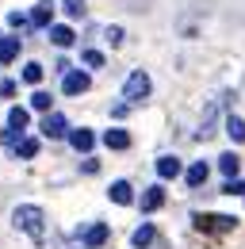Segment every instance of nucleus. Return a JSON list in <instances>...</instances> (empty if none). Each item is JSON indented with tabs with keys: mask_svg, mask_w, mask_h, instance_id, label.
Returning <instances> with one entry per match:
<instances>
[{
	"mask_svg": "<svg viewBox=\"0 0 245 249\" xmlns=\"http://www.w3.org/2000/svg\"><path fill=\"white\" fill-rule=\"evenodd\" d=\"M12 222H16V230H23L31 242H46V211L42 207H35V203H19L16 211H12Z\"/></svg>",
	"mask_w": 245,
	"mask_h": 249,
	"instance_id": "obj_1",
	"label": "nucleus"
},
{
	"mask_svg": "<svg viewBox=\"0 0 245 249\" xmlns=\"http://www.w3.org/2000/svg\"><path fill=\"white\" fill-rule=\"evenodd\" d=\"M150 73H142V69H134L130 77H126V85H122V96H126V104H142L146 96H150Z\"/></svg>",
	"mask_w": 245,
	"mask_h": 249,
	"instance_id": "obj_2",
	"label": "nucleus"
},
{
	"mask_svg": "<svg viewBox=\"0 0 245 249\" xmlns=\"http://www.w3.org/2000/svg\"><path fill=\"white\" fill-rule=\"evenodd\" d=\"M234 226H238L234 215H195V230H203V234H226Z\"/></svg>",
	"mask_w": 245,
	"mask_h": 249,
	"instance_id": "obj_3",
	"label": "nucleus"
},
{
	"mask_svg": "<svg viewBox=\"0 0 245 249\" xmlns=\"http://www.w3.org/2000/svg\"><path fill=\"white\" fill-rule=\"evenodd\" d=\"M42 138H69V123H65V115H58V111H46V119H42Z\"/></svg>",
	"mask_w": 245,
	"mask_h": 249,
	"instance_id": "obj_4",
	"label": "nucleus"
},
{
	"mask_svg": "<svg viewBox=\"0 0 245 249\" xmlns=\"http://www.w3.org/2000/svg\"><path fill=\"white\" fill-rule=\"evenodd\" d=\"M88 89H92V81H88V73H81V69H69L65 81H61V92L65 96H81V92H88Z\"/></svg>",
	"mask_w": 245,
	"mask_h": 249,
	"instance_id": "obj_5",
	"label": "nucleus"
},
{
	"mask_svg": "<svg viewBox=\"0 0 245 249\" xmlns=\"http://www.w3.org/2000/svg\"><path fill=\"white\" fill-rule=\"evenodd\" d=\"M69 142H73L77 154H88L92 146H96V134H92L88 126H77V130H69Z\"/></svg>",
	"mask_w": 245,
	"mask_h": 249,
	"instance_id": "obj_6",
	"label": "nucleus"
},
{
	"mask_svg": "<svg viewBox=\"0 0 245 249\" xmlns=\"http://www.w3.org/2000/svg\"><path fill=\"white\" fill-rule=\"evenodd\" d=\"M107 238H111V230H107L104 222H96V226H88V230H85V246H88V249L107 246Z\"/></svg>",
	"mask_w": 245,
	"mask_h": 249,
	"instance_id": "obj_7",
	"label": "nucleus"
},
{
	"mask_svg": "<svg viewBox=\"0 0 245 249\" xmlns=\"http://www.w3.org/2000/svg\"><path fill=\"white\" fill-rule=\"evenodd\" d=\"M153 242H157V230H153L150 222H142V226L130 234V246H134V249H150Z\"/></svg>",
	"mask_w": 245,
	"mask_h": 249,
	"instance_id": "obj_8",
	"label": "nucleus"
},
{
	"mask_svg": "<svg viewBox=\"0 0 245 249\" xmlns=\"http://www.w3.org/2000/svg\"><path fill=\"white\" fill-rule=\"evenodd\" d=\"M104 146H107V150H126V146H130V134H126L122 126H107V134H104Z\"/></svg>",
	"mask_w": 245,
	"mask_h": 249,
	"instance_id": "obj_9",
	"label": "nucleus"
},
{
	"mask_svg": "<svg viewBox=\"0 0 245 249\" xmlns=\"http://www.w3.org/2000/svg\"><path fill=\"white\" fill-rule=\"evenodd\" d=\"M107 196H111V203H119V207L134 203V192H130V184H126V180H115V184L107 188Z\"/></svg>",
	"mask_w": 245,
	"mask_h": 249,
	"instance_id": "obj_10",
	"label": "nucleus"
},
{
	"mask_svg": "<svg viewBox=\"0 0 245 249\" xmlns=\"http://www.w3.org/2000/svg\"><path fill=\"white\" fill-rule=\"evenodd\" d=\"M50 19H54V4H50V0L35 4V12H31V23H35V27H50Z\"/></svg>",
	"mask_w": 245,
	"mask_h": 249,
	"instance_id": "obj_11",
	"label": "nucleus"
},
{
	"mask_svg": "<svg viewBox=\"0 0 245 249\" xmlns=\"http://www.w3.org/2000/svg\"><path fill=\"white\" fill-rule=\"evenodd\" d=\"M157 177H161V180L180 177V161H176V157H157Z\"/></svg>",
	"mask_w": 245,
	"mask_h": 249,
	"instance_id": "obj_12",
	"label": "nucleus"
},
{
	"mask_svg": "<svg viewBox=\"0 0 245 249\" xmlns=\"http://www.w3.org/2000/svg\"><path fill=\"white\" fill-rule=\"evenodd\" d=\"M19 58V38L16 35H4L0 38V62H16Z\"/></svg>",
	"mask_w": 245,
	"mask_h": 249,
	"instance_id": "obj_13",
	"label": "nucleus"
},
{
	"mask_svg": "<svg viewBox=\"0 0 245 249\" xmlns=\"http://www.w3.org/2000/svg\"><path fill=\"white\" fill-rule=\"evenodd\" d=\"M165 203V188H146L142 192V211H157Z\"/></svg>",
	"mask_w": 245,
	"mask_h": 249,
	"instance_id": "obj_14",
	"label": "nucleus"
},
{
	"mask_svg": "<svg viewBox=\"0 0 245 249\" xmlns=\"http://www.w3.org/2000/svg\"><path fill=\"white\" fill-rule=\"evenodd\" d=\"M207 161H195L192 169H188V188H199V184H207Z\"/></svg>",
	"mask_w": 245,
	"mask_h": 249,
	"instance_id": "obj_15",
	"label": "nucleus"
},
{
	"mask_svg": "<svg viewBox=\"0 0 245 249\" xmlns=\"http://www.w3.org/2000/svg\"><path fill=\"white\" fill-rule=\"evenodd\" d=\"M50 42L54 46H73V27H65V23L50 27Z\"/></svg>",
	"mask_w": 245,
	"mask_h": 249,
	"instance_id": "obj_16",
	"label": "nucleus"
},
{
	"mask_svg": "<svg viewBox=\"0 0 245 249\" xmlns=\"http://www.w3.org/2000/svg\"><path fill=\"white\" fill-rule=\"evenodd\" d=\"M226 134H230L234 142H245V119H238V115H226Z\"/></svg>",
	"mask_w": 245,
	"mask_h": 249,
	"instance_id": "obj_17",
	"label": "nucleus"
},
{
	"mask_svg": "<svg viewBox=\"0 0 245 249\" xmlns=\"http://www.w3.org/2000/svg\"><path fill=\"white\" fill-rule=\"evenodd\" d=\"M27 107H12V111H8V126H16V130H27Z\"/></svg>",
	"mask_w": 245,
	"mask_h": 249,
	"instance_id": "obj_18",
	"label": "nucleus"
},
{
	"mask_svg": "<svg viewBox=\"0 0 245 249\" xmlns=\"http://www.w3.org/2000/svg\"><path fill=\"white\" fill-rule=\"evenodd\" d=\"M238 165H242V157H234V154H222V157H218V169H222L226 177H238Z\"/></svg>",
	"mask_w": 245,
	"mask_h": 249,
	"instance_id": "obj_19",
	"label": "nucleus"
},
{
	"mask_svg": "<svg viewBox=\"0 0 245 249\" xmlns=\"http://www.w3.org/2000/svg\"><path fill=\"white\" fill-rule=\"evenodd\" d=\"M35 154H38V138H23V142L16 146V157H23V161L35 157Z\"/></svg>",
	"mask_w": 245,
	"mask_h": 249,
	"instance_id": "obj_20",
	"label": "nucleus"
},
{
	"mask_svg": "<svg viewBox=\"0 0 245 249\" xmlns=\"http://www.w3.org/2000/svg\"><path fill=\"white\" fill-rule=\"evenodd\" d=\"M61 8H65L69 19H81L85 16V0H61Z\"/></svg>",
	"mask_w": 245,
	"mask_h": 249,
	"instance_id": "obj_21",
	"label": "nucleus"
},
{
	"mask_svg": "<svg viewBox=\"0 0 245 249\" xmlns=\"http://www.w3.org/2000/svg\"><path fill=\"white\" fill-rule=\"evenodd\" d=\"M50 104H54V96H50V92H35V96H31V107H35V111H50Z\"/></svg>",
	"mask_w": 245,
	"mask_h": 249,
	"instance_id": "obj_22",
	"label": "nucleus"
},
{
	"mask_svg": "<svg viewBox=\"0 0 245 249\" xmlns=\"http://www.w3.org/2000/svg\"><path fill=\"white\" fill-rule=\"evenodd\" d=\"M222 192H226V196H245V180H238V177H230V180L222 184Z\"/></svg>",
	"mask_w": 245,
	"mask_h": 249,
	"instance_id": "obj_23",
	"label": "nucleus"
},
{
	"mask_svg": "<svg viewBox=\"0 0 245 249\" xmlns=\"http://www.w3.org/2000/svg\"><path fill=\"white\" fill-rule=\"evenodd\" d=\"M81 62L92 65V69H100V65H104V54H100V50H85V54H81Z\"/></svg>",
	"mask_w": 245,
	"mask_h": 249,
	"instance_id": "obj_24",
	"label": "nucleus"
},
{
	"mask_svg": "<svg viewBox=\"0 0 245 249\" xmlns=\"http://www.w3.org/2000/svg\"><path fill=\"white\" fill-rule=\"evenodd\" d=\"M8 27L23 31V27H31V16H19V12H12V16H8Z\"/></svg>",
	"mask_w": 245,
	"mask_h": 249,
	"instance_id": "obj_25",
	"label": "nucleus"
},
{
	"mask_svg": "<svg viewBox=\"0 0 245 249\" xmlns=\"http://www.w3.org/2000/svg\"><path fill=\"white\" fill-rule=\"evenodd\" d=\"M23 81H27V85H38V81H42V65H27V69H23Z\"/></svg>",
	"mask_w": 245,
	"mask_h": 249,
	"instance_id": "obj_26",
	"label": "nucleus"
},
{
	"mask_svg": "<svg viewBox=\"0 0 245 249\" xmlns=\"http://www.w3.org/2000/svg\"><path fill=\"white\" fill-rule=\"evenodd\" d=\"M104 38H107L111 46H119V42H122V31H119V27H107V31H104Z\"/></svg>",
	"mask_w": 245,
	"mask_h": 249,
	"instance_id": "obj_27",
	"label": "nucleus"
},
{
	"mask_svg": "<svg viewBox=\"0 0 245 249\" xmlns=\"http://www.w3.org/2000/svg\"><path fill=\"white\" fill-rule=\"evenodd\" d=\"M0 96H16V81H0Z\"/></svg>",
	"mask_w": 245,
	"mask_h": 249,
	"instance_id": "obj_28",
	"label": "nucleus"
},
{
	"mask_svg": "<svg viewBox=\"0 0 245 249\" xmlns=\"http://www.w3.org/2000/svg\"><path fill=\"white\" fill-rule=\"evenodd\" d=\"M126 107H130V104L122 100V104H115V107H111V115H115V119H122V115H126Z\"/></svg>",
	"mask_w": 245,
	"mask_h": 249,
	"instance_id": "obj_29",
	"label": "nucleus"
},
{
	"mask_svg": "<svg viewBox=\"0 0 245 249\" xmlns=\"http://www.w3.org/2000/svg\"><path fill=\"white\" fill-rule=\"evenodd\" d=\"M0 65H4V62H0Z\"/></svg>",
	"mask_w": 245,
	"mask_h": 249,
	"instance_id": "obj_30",
	"label": "nucleus"
}]
</instances>
